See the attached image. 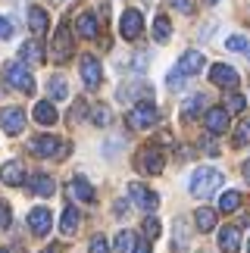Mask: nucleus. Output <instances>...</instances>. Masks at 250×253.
<instances>
[{
	"label": "nucleus",
	"mask_w": 250,
	"mask_h": 253,
	"mask_svg": "<svg viewBox=\"0 0 250 253\" xmlns=\"http://www.w3.org/2000/svg\"><path fill=\"white\" fill-rule=\"evenodd\" d=\"M222 172L219 169H209V166H200L194 175H191V194H194V197H213V194L222 188Z\"/></svg>",
	"instance_id": "nucleus-1"
},
{
	"label": "nucleus",
	"mask_w": 250,
	"mask_h": 253,
	"mask_svg": "<svg viewBox=\"0 0 250 253\" xmlns=\"http://www.w3.org/2000/svg\"><path fill=\"white\" fill-rule=\"evenodd\" d=\"M157 119H160V110L150 100L134 103L131 110H128V116H125L128 128H134V131H144V128H150V125H157Z\"/></svg>",
	"instance_id": "nucleus-2"
},
{
	"label": "nucleus",
	"mask_w": 250,
	"mask_h": 253,
	"mask_svg": "<svg viewBox=\"0 0 250 253\" xmlns=\"http://www.w3.org/2000/svg\"><path fill=\"white\" fill-rule=\"evenodd\" d=\"M28 150L41 160H50V157H66V153H69V144H63L56 134H38V138L28 144Z\"/></svg>",
	"instance_id": "nucleus-3"
},
{
	"label": "nucleus",
	"mask_w": 250,
	"mask_h": 253,
	"mask_svg": "<svg viewBox=\"0 0 250 253\" xmlns=\"http://www.w3.org/2000/svg\"><path fill=\"white\" fill-rule=\"evenodd\" d=\"M134 166H138L144 175H160L163 166H166V157H163V150L157 144H147V147L138 150V160H134Z\"/></svg>",
	"instance_id": "nucleus-4"
},
{
	"label": "nucleus",
	"mask_w": 250,
	"mask_h": 253,
	"mask_svg": "<svg viewBox=\"0 0 250 253\" xmlns=\"http://www.w3.org/2000/svg\"><path fill=\"white\" fill-rule=\"evenodd\" d=\"M3 75H6V84H13L16 91H22V94H35V75L28 72V66H25V63H9L6 69H3Z\"/></svg>",
	"instance_id": "nucleus-5"
},
{
	"label": "nucleus",
	"mask_w": 250,
	"mask_h": 253,
	"mask_svg": "<svg viewBox=\"0 0 250 253\" xmlns=\"http://www.w3.org/2000/svg\"><path fill=\"white\" fill-rule=\"evenodd\" d=\"M128 197L134 200V207H138V210H144L147 216H150V212L160 207V197H157V191H150L147 184H141V181H131V184H128Z\"/></svg>",
	"instance_id": "nucleus-6"
},
{
	"label": "nucleus",
	"mask_w": 250,
	"mask_h": 253,
	"mask_svg": "<svg viewBox=\"0 0 250 253\" xmlns=\"http://www.w3.org/2000/svg\"><path fill=\"white\" fill-rule=\"evenodd\" d=\"M79 72H82V82H84V87H88V91H97V87H100V82H103V69H100V60H97V56L84 53Z\"/></svg>",
	"instance_id": "nucleus-7"
},
{
	"label": "nucleus",
	"mask_w": 250,
	"mask_h": 253,
	"mask_svg": "<svg viewBox=\"0 0 250 253\" xmlns=\"http://www.w3.org/2000/svg\"><path fill=\"white\" fill-rule=\"evenodd\" d=\"M119 32H122L125 41H138V38H141V32H144V19H141L138 9H125V13H122V19H119Z\"/></svg>",
	"instance_id": "nucleus-8"
},
{
	"label": "nucleus",
	"mask_w": 250,
	"mask_h": 253,
	"mask_svg": "<svg viewBox=\"0 0 250 253\" xmlns=\"http://www.w3.org/2000/svg\"><path fill=\"white\" fill-rule=\"evenodd\" d=\"M50 53L56 63H66L72 56V35H69V25H60L53 35V44H50Z\"/></svg>",
	"instance_id": "nucleus-9"
},
{
	"label": "nucleus",
	"mask_w": 250,
	"mask_h": 253,
	"mask_svg": "<svg viewBox=\"0 0 250 253\" xmlns=\"http://www.w3.org/2000/svg\"><path fill=\"white\" fill-rule=\"evenodd\" d=\"M50 225H53V216H50V210H47V207L28 210V228H32V235H38V238L50 235Z\"/></svg>",
	"instance_id": "nucleus-10"
},
{
	"label": "nucleus",
	"mask_w": 250,
	"mask_h": 253,
	"mask_svg": "<svg viewBox=\"0 0 250 253\" xmlns=\"http://www.w3.org/2000/svg\"><path fill=\"white\" fill-rule=\"evenodd\" d=\"M0 128H3L6 134H22L25 113L19 110V106H6V110H0Z\"/></svg>",
	"instance_id": "nucleus-11"
},
{
	"label": "nucleus",
	"mask_w": 250,
	"mask_h": 253,
	"mask_svg": "<svg viewBox=\"0 0 250 253\" xmlns=\"http://www.w3.org/2000/svg\"><path fill=\"white\" fill-rule=\"evenodd\" d=\"M209 82L219 84V87L235 91V87H238V72L232 69V66H225V63H216V66H209Z\"/></svg>",
	"instance_id": "nucleus-12"
},
{
	"label": "nucleus",
	"mask_w": 250,
	"mask_h": 253,
	"mask_svg": "<svg viewBox=\"0 0 250 253\" xmlns=\"http://www.w3.org/2000/svg\"><path fill=\"white\" fill-rule=\"evenodd\" d=\"M204 122H207L209 134H225L228 131V110L225 106H213V110L204 113Z\"/></svg>",
	"instance_id": "nucleus-13"
},
{
	"label": "nucleus",
	"mask_w": 250,
	"mask_h": 253,
	"mask_svg": "<svg viewBox=\"0 0 250 253\" xmlns=\"http://www.w3.org/2000/svg\"><path fill=\"white\" fill-rule=\"evenodd\" d=\"M204 66H207V56L200 53V50H185V53H181V60H178V66H175V69H178V72L188 79V75H197L200 69H204Z\"/></svg>",
	"instance_id": "nucleus-14"
},
{
	"label": "nucleus",
	"mask_w": 250,
	"mask_h": 253,
	"mask_svg": "<svg viewBox=\"0 0 250 253\" xmlns=\"http://www.w3.org/2000/svg\"><path fill=\"white\" fill-rule=\"evenodd\" d=\"M0 181L9 184V188H19V184H25V169H22V163L19 160H9L0 166Z\"/></svg>",
	"instance_id": "nucleus-15"
},
{
	"label": "nucleus",
	"mask_w": 250,
	"mask_h": 253,
	"mask_svg": "<svg viewBox=\"0 0 250 253\" xmlns=\"http://www.w3.org/2000/svg\"><path fill=\"white\" fill-rule=\"evenodd\" d=\"M28 188H32V194H38V197H53L56 181L50 178V175H44V172H35L32 178H28Z\"/></svg>",
	"instance_id": "nucleus-16"
},
{
	"label": "nucleus",
	"mask_w": 250,
	"mask_h": 253,
	"mask_svg": "<svg viewBox=\"0 0 250 253\" xmlns=\"http://www.w3.org/2000/svg\"><path fill=\"white\" fill-rule=\"evenodd\" d=\"M75 32H79L82 38H88V41H94V38L100 35V19L94 13H82L79 19H75Z\"/></svg>",
	"instance_id": "nucleus-17"
},
{
	"label": "nucleus",
	"mask_w": 250,
	"mask_h": 253,
	"mask_svg": "<svg viewBox=\"0 0 250 253\" xmlns=\"http://www.w3.org/2000/svg\"><path fill=\"white\" fill-rule=\"evenodd\" d=\"M219 250L222 253H238L241 250V231H238L235 225L219 228Z\"/></svg>",
	"instance_id": "nucleus-18"
},
{
	"label": "nucleus",
	"mask_w": 250,
	"mask_h": 253,
	"mask_svg": "<svg viewBox=\"0 0 250 253\" xmlns=\"http://www.w3.org/2000/svg\"><path fill=\"white\" fill-rule=\"evenodd\" d=\"M19 63H32V66L44 63V47L38 41H25L22 47H19Z\"/></svg>",
	"instance_id": "nucleus-19"
},
{
	"label": "nucleus",
	"mask_w": 250,
	"mask_h": 253,
	"mask_svg": "<svg viewBox=\"0 0 250 253\" xmlns=\"http://www.w3.org/2000/svg\"><path fill=\"white\" fill-rule=\"evenodd\" d=\"M32 116H35V122H41V125H53L56 119H60V113H56V106H53L50 100H41V103H35Z\"/></svg>",
	"instance_id": "nucleus-20"
},
{
	"label": "nucleus",
	"mask_w": 250,
	"mask_h": 253,
	"mask_svg": "<svg viewBox=\"0 0 250 253\" xmlns=\"http://www.w3.org/2000/svg\"><path fill=\"white\" fill-rule=\"evenodd\" d=\"M69 194L75 200H82V203H94V197H97V194H94V188L84 178H72V184H69Z\"/></svg>",
	"instance_id": "nucleus-21"
},
{
	"label": "nucleus",
	"mask_w": 250,
	"mask_h": 253,
	"mask_svg": "<svg viewBox=\"0 0 250 253\" xmlns=\"http://www.w3.org/2000/svg\"><path fill=\"white\" fill-rule=\"evenodd\" d=\"M204 110H207V97H204V94H194V97H188V100H185V106H181V116L191 122V119H197Z\"/></svg>",
	"instance_id": "nucleus-22"
},
{
	"label": "nucleus",
	"mask_w": 250,
	"mask_h": 253,
	"mask_svg": "<svg viewBox=\"0 0 250 253\" xmlns=\"http://www.w3.org/2000/svg\"><path fill=\"white\" fill-rule=\"evenodd\" d=\"M47 13L41 6H32L28 9V28H32V35H47Z\"/></svg>",
	"instance_id": "nucleus-23"
},
{
	"label": "nucleus",
	"mask_w": 250,
	"mask_h": 253,
	"mask_svg": "<svg viewBox=\"0 0 250 253\" xmlns=\"http://www.w3.org/2000/svg\"><path fill=\"white\" fill-rule=\"evenodd\" d=\"M79 222H82V212L75 207H66L63 219H60V231H63V235H75V231H79Z\"/></svg>",
	"instance_id": "nucleus-24"
},
{
	"label": "nucleus",
	"mask_w": 250,
	"mask_h": 253,
	"mask_svg": "<svg viewBox=\"0 0 250 253\" xmlns=\"http://www.w3.org/2000/svg\"><path fill=\"white\" fill-rule=\"evenodd\" d=\"M194 222H197V228L204 231V235H207V231H213V228H216V210L200 207V210L194 212Z\"/></svg>",
	"instance_id": "nucleus-25"
},
{
	"label": "nucleus",
	"mask_w": 250,
	"mask_h": 253,
	"mask_svg": "<svg viewBox=\"0 0 250 253\" xmlns=\"http://www.w3.org/2000/svg\"><path fill=\"white\" fill-rule=\"evenodd\" d=\"M169 38H172V22H169L166 16H157V19H153V41L166 44Z\"/></svg>",
	"instance_id": "nucleus-26"
},
{
	"label": "nucleus",
	"mask_w": 250,
	"mask_h": 253,
	"mask_svg": "<svg viewBox=\"0 0 250 253\" xmlns=\"http://www.w3.org/2000/svg\"><path fill=\"white\" fill-rule=\"evenodd\" d=\"M241 203H244L241 191H225L222 197H219V210H222V212H235V210H241Z\"/></svg>",
	"instance_id": "nucleus-27"
},
{
	"label": "nucleus",
	"mask_w": 250,
	"mask_h": 253,
	"mask_svg": "<svg viewBox=\"0 0 250 253\" xmlns=\"http://www.w3.org/2000/svg\"><path fill=\"white\" fill-rule=\"evenodd\" d=\"M134 244H138V235H134V231L122 228L119 235H116V253H131V250H134Z\"/></svg>",
	"instance_id": "nucleus-28"
},
{
	"label": "nucleus",
	"mask_w": 250,
	"mask_h": 253,
	"mask_svg": "<svg viewBox=\"0 0 250 253\" xmlns=\"http://www.w3.org/2000/svg\"><path fill=\"white\" fill-rule=\"evenodd\" d=\"M47 91H50L53 100H66L69 97V87H66V79H60V75H53L50 82H47Z\"/></svg>",
	"instance_id": "nucleus-29"
},
{
	"label": "nucleus",
	"mask_w": 250,
	"mask_h": 253,
	"mask_svg": "<svg viewBox=\"0 0 250 253\" xmlns=\"http://www.w3.org/2000/svg\"><path fill=\"white\" fill-rule=\"evenodd\" d=\"M153 91L147 84H138V87H119V100H134V97H144V100H147Z\"/></svg>",
	"instance_id": "nucleus-30"
},
{
	"label": "nucleus",
	"mask_w": 250,
	"mask_h": 253,
	"mask_svg": "<svg viewBox=\"0 0 250 253\" xmlns=\"http://www.w3.org/2000/svg\"><path fill=\"white\" fill-rule=\"evenodd\" d=\"M244 144H250V116H244L235 128V147H244Z\"/></svg>",
	"instance_id": "nucleus-31"
},
{
	"label": "nucleus",
	"mask_w": 250,
	"mask_h": 253,
	"mask_svg": "<svg viewBox=\"0 0 250 253\" xmlns=\"http://www.w3.org/2000/svg\"><path fill=\"white\" fill-rule=\"evenodd\" d=\"M144 238H147V241H153V238H160V219L153 216V212H150L147 219H144Z\"/></svg>",
	"instance_id": "nucleus-32"
},
{
	"label": "nucleus",
	"mask_w": 250,
	"mask_h": 253,
	"mask_svg": "<svg viewBox=\"0 0 250 253\" xmlns=\"http://www.w3.org/2000/svg\"><path fill=\"white\" fill-rule=\"evenodd\" d=\"M225 47H228V50H238V53H244V50H247V38H244V35H232V38L225 41Z\"/></svg>",
	"instance_id": "nucleus-33"
},
{
	"label": "nucleus",
	"mask_w": 250,
	"mask_h": 253,
	"mask_svg": "<svg viewBox=\"0 0 250 253\" xmlns=\"http://www.w3.org/2000/svg\"><path fill=\"white\" fill-rule=\"evenodd\" d=\"M91 122H94V125H110V110H107V106H94Z\"/></svg>",
	"instance_id": "nucleus-34"
},
{
	"label": "nucleus",
	"mask_w": 250,
	"mask_h": 253,
	"mask_svg": "<svg viewBox=\"0 0 250 253\" xmlns=\"http://www.w3.org/2000/svg\"><path fill=\"white\" fill-rule=\"evenodd\" d=\"M88 253H110V241L103 238V235L91 238V247H88Z\"/></svg>",
	"instance_id": "nucleus-35"
},
{
	"label": "nucleus",
	"mask_w": 250,
	"mask_h": 253,
	"mask_svg": "<svg viewBox=\"0 0 250 253\" xmlns=\"http://www.w3.org/2000/svg\"><path fill=\"white\" fill-rule=\"evenodd\" d=\"M225 110L228 113H241L244 110V97L241 94H232V97H228V103H225Z\"/></svg>",
	"instance_id": "nucleus-36"
},
{
	"label": "nucleus",
	"mask_w": 250,
	"mask_h": 253,
	"mask_svg": "<svg viewBox=\"0 0 250 253\" xmlns=\"http://www.w3.org/2000/svg\"><path fill=\"white\" fill-rule=\"evenodd\" d=\"M166 82H169V87H172V91H178V87H185V75H181L178 69H172Z\"/></svg>",
	"instance_id": "nucleus-37"
},
{
	"label": "nucleus",
	"mask_w": 250,
	"mask_h": 253,
	"mask_svg": "<svg viewBox=\"0 0 250 253\" xmlns=\"http://www.w3.org/2000/svg\"><path fill=\"white\" fill-rule=\"evenodd\" d=\"M6 38H13V22L6 16H0V41H6Z\"/></svg>",
	"instance_id": "nucleus-38"
},
{
	"label": "nucleus",
	"mask_w": 250,
	"mask_h": 253,
	"mask_svg": "<svg viewBox=\"0 0 250 253\" xmlns=\"http://www.w3.org/2000/svg\"><path fill=\"white\" fill-rule=\"evenodd\" d=\"M172 9H178V13H194V3L191 0H169Z\"/></svg>",
	"instance_id": "nucleus-39"
},
{
	"label": "nucleus",
	"mask_w": 250,
	"mask_h": 253,
	"mask_svg": "<svg viewBox=\"0 0 250 253\" xmlns=\"http://www.w3.org/2000/svg\"><path fill=\"white\" fill-rule=\"evenodd\" d=\"M9 222H13V212H9V207H6L3 200H0V228H6Z\"/></svg>",
	"instance_id": "nucleus-40"
},
{
	"label": "nucleus",
	"mask_w": 250,
	"mask_h": 253,
	"mask_svg": "<svg viewBox=\"0 0 250 253\" xmlns=\"http://www.w3.org/2000/svg\"><path fill=\"white\" fill-rule=\"evenodd\" d=\"M131 253H150V244L147 241H138V244H134V250Z\"/></svg>",
	"instance_id": "nucleus-41"
},
{
	"label": "nucleus",
	"mask_w": 250,
	"mask_h": 253,
	"mask_svg": "<svg viewBox=\"0 0 250 253\" xmlns=\"http://www.w3.org/2000/svg\"><path fill=\"white\" fill-rule=\"evenodd\" d=\"M84 110H88V106H84V103L79 100V103H75V110H72V119H79V116H84Z\"/></svg>",
	"instance_id": "nucleus-42"
},
{
	"label": "nucleus",
	"mask_w": 250,
	"mask_h": 253,
	"mask_svg": "<svg viewBox=\"0 0 250 253\" xmlns=\"http://www.w3.org/2000/svg\"><path fill=\"white\" fill-rule=\"evenodd\" d=\"M244 178H247V181H250V160H247V163H244Z\"/></svg>",
	"instance_id": "nucleus-43"
},
{
	"label": "nucleus",
	"mask_w": 250,
	"mask_h": 253,
	"mask_svg": "<svg viewBox=\"0 0 250 253\" xmlns=\"http://www.w3.org/2000/svg\"><path fill=\"white\" fill-rule=\"evenodd\" d=\"M207 3H219V0H207Z\"/></svg>",
	"instance_id": "nucleus-44"
},
{
	"label": "nucleus",
	"mask_w": 250,
	"mask_h": 253,
	"mask_svg": "<svg viewBox=\"0 0 250 253\" xmlns=\"http://www.w3.org/2000/svg\"><path fill=\"white\" fill-rule=\"evenodd\" d=\"M247 253H250V241H247Z\"/></svg>",
	"instance_id": "nucleus-45"
},
{
	"label": "nucleus",
	"mask_w": 250,
	"mask_h": 253,
	"mask_svg": "<svg viewBox=\"0 0 250 253\" xmlns=\"http://www.w3.org/2000/svg\"><path fill=\"white\" fill-rule=\"evenodd\" d=\"M44 253H56V250H44Z\"/></svg>",
	"instance_id": "nucleus-46"
},
{
	"label": "nucleus",
	"mask_w": 250,
	"mask_h": 253,
	"mask_svg": "<svg viewBox=\"0 0 250 253\" xmlns=\"http://www.w3.org/2000/svg\"><path fill=\"white\" fill-rule=\"evenodd\" d=\"M0 253H6V250H3V247H0Z\"/></svg>",
	"instance_id": "nucleus-47"
}]
</instances>
